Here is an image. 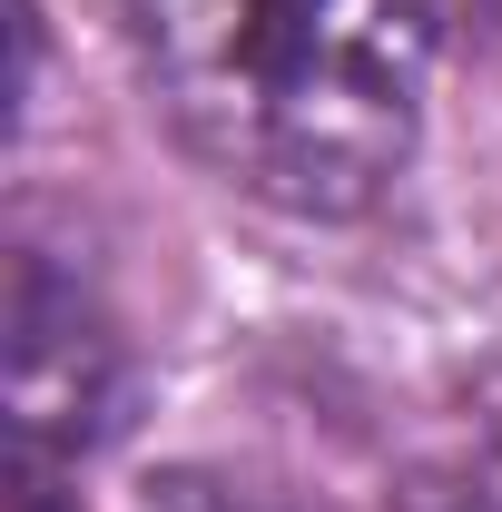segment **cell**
<instances>
[{"label": "cell", "instance_id": "5b68a950", "mask_svg": "<svg viewBox=\"0 0 502 512\" xmlns=\"http://www.w3.org/2000/svg\"><path fill=\"white\" fill-rule=\"evenodd\" d=\"M60 453H30V444H10V512H79L60 493V473H50Z\"/></svg>", "mask_w": 502, "mask_h": 512}, {"label": "cell", "instance_id": "3957f363", "mask_svg": "<svg viewBox=\"0 0 502 512\" xmlns=\"http://www.w3.org/2000/svg\"><path fill=\"white\" fill-rule=\"evenodd\" d=\"M394 512H502V444H463L424 473H404Z\"/></svg>", "mask_w": 502, "mask_h": 512}, {"label": "cell", "instance_id": "7a4b0ae2", "mask_svg": "<svg viewBox=\"0 0 502 512\" xmlns=\"http://www.w3.org/2000/svg\"><path fill=\"white\" fill-rule=\"evenodd\" d=\"M0 394H10V444H30V453H89L128 414V345L109 335L99 296L69 266H50L40 247L10 256Z\"/></svg>", "mask_w": 502, "mask_h": 512}, {"label": "cell", "instance_id": "8992f818", "mask_svg": "<svg viewBox=\"0 0 502 512\" xmlns=\"http://www.w3.org/2000/svg\"><path fill=\"white\" fill-rule=\"evenodd\" d=\"M414 20H463V30H502V0H414Z\"/></svg>", "mask_w": 502, "mask_h": 512}, {"label": "cell", "instance_id": "6da1fadb", "mask_svg": "<svg viewBox=\"0 0 502 512\" xmlns=\"http://www.w3.org/2000/svg\"><path fill=\"white\" fill-rule=\"evenodd\" d=\"M168 128L286 217H355L414 158V0H128Z\"/></svg>", "mask_w": 502, "mask_h": 512}, {"label": "cell", "instance_id": "277c9868", "mask_svg": "<svg viewBox=\"0 0 502 512\" xmlns=\"http://www.w3.org/2000/svg\"><path fill=\"white\" fill-rule=\"evenodd\" d=\"M138 512H276V503L247 493V483H227V473H158Z\"/></svg>", "mask_w": 502, "mask_h": 512}]
</instances>
